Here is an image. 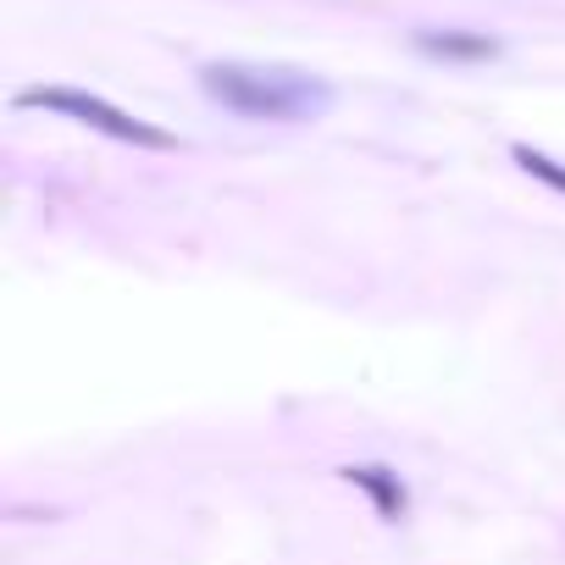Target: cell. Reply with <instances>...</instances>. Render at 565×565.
<instances>
[{"instance_id":"cell-4","label":"cell","mask_w":565,"mask_h":565,"mask_svg":"<svg viewBox=\"0 0 565 565\" xmlns=\"http://www.w3.org/2000/svg\"><path fill=\"white\" fill-rule=\"evenodd\" d=\"M416 51L438 56V62H493L499 56V40L488 34H460V29H422L416 34Z\"/></svg>"},{"instance_id":"cell-2","label":"cell","mask_w":565,"mask_h":565,"mask_svg":"<svg viewBox=\"0 0 565 565\" xmlns=\"http://www.w3.org/2000/svg\"><path fill=\"white\" fill-rule=\"evenodd\" d=\"M18 106L73 117V122H84V128H95V134H106V139L139 145V150H172V145H178L167 128H156V122H145V117H134V111H122V106L100 100V95H84V89H56V84H51V89H23V95H18Z\"/></svg>"},{"instance_id":"cell-3","label":"cell","mask_w":565,"mask_h":565,"mask_svg":"<svg viewBox=\"0 0 565 565\" xmlns=\"http://www.w3.org/2000/svg\"><path fill=\"white\" fill-rule=\"evenodd\" d=\"M339 477H344L350 488H361L383 521H405V510H411V493H405L399 471H388V466H344Z\"/></svg>"},{"instance_id":"cell-1","label":"cell","mask_w":565,"mask_h":565,"mask_svg":"<svg viewBox=\"0 0 565 565\" xmlns=\"http://www.w3.org/2000/svg\"><path fill=\"white\" fill-rule=\"evenodd\" d=\"M200 89L249 122H311L333 106V89L295 67H249V62H211L200 67Z\"/></svg>"},{"instance_id":"cell-5","label":"cell","mask_w":565,"mask_h":565,"mask_svg":"<svg viewBox=\"0 0 565 565\" xmlns=\"http://www.w3.org/2000/svg\"><path fill=\"white\" fill-rule=\"evenodd\" d=\"M510 161H515L526 178H537V183H548V189H559V194H565V167H559L554 156H543V150H532V145H515V150H510Z\"/></svg>"}]
</instances>
